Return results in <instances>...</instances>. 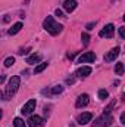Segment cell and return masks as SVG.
<instances>
[{"label":"cell","mask_w":125,"mask_h":127,"mask_svg":"<svg viewBox=\"0 0 125 127\" xmlns=\"http://www.w3.org/2000/svg\"><path fill=\"white\" fill-rule=\"evenodd\" d=\"M94 61H96V55H94V52H85V53H83V55L80 56V59H78V62L80 64L94 62Z\"/></svg>","instance_id":"8992f818"},{"label":"cell","mask_w":125,"mask_h":127,"mask_svg":"<svg viewBox=\"0 0 125 127\" xmlns=\"http://www.w3.org/2000/svg\"><path fill=\"white\" fill-rule=\"evenodd\" d=\"M91 118H93V114H91V112H83V114L78 117V124L85 126V124H88V123L91 121Z\"/></svg>","instance_id":"ba28073f"},{"label":"cell","mask_w":125,"mask_h":127,"mask_svg":"<svg viewBox=\"0 0 125 127\" xmlns=\"http://www.w3.org/2000/svg\"><path fill=\"white\" fill-rule=\"evenodd\" d=\"M21 30H22V22H16V24L12 25V28L9 30V34H10V35H15L16 32H19Z\"/></svg>","instance_id":"4fadbf2b"},{"label":"cell","mask_w":125,"mask_h":127,"mask_svg":"<svg viewBox=\"0 0 125 127\" xmlns=\"http://www.w3.org/2000/svg\"><path fill=\"white\" fill-rule=\"evenodd\" d=\"M35 105H37L35 99H30V100H28V102H27V103L22 106V111H21V112H22L24 115H30L32 111L35 109Z\"/></svg>","instance_id":"3957f363"},{"label":"cell","mask_w":125,"mask_h":127,"mask_svg":"<svg viewBox=\"0 0 125 127\" xmlns=\"http://www.w3.org/2000/svg\"><path fill=\"white\" fill-rule=\"evenodd\" d=\"M28 126L30 127H40L43 124V118L41 117H38V115H31L30 118H28Z\"/></svg>","instance_id":"9c48e42d"},{"label":"cell","mask_w":125,"mask_h":127,"mask_svg":"<svg viewBox=\"0 0 125 127\" xmlns=\"http://www.w3.org/2000/svg\"><path fill=\"white\" fill-rule=\"evenodd\" d=\"M46 68H47V62H41V64H38V65L35 66L34 72H35V74H40V72H41V71H44Z\"/></svg>","instance_id":"5bb4252c"},{"label":"cell","mask_w":125,"mask_h":127,"mask_svg":"<svg viewBox=\"0 0 125 127\" xmlns=\"http://www.w3.org/2000/svg\"><path fill=\"white\" fill-rule=\"evenodd\" d=\"M107 96H109V93H107V90H104V89L99 90V99H106Z\"/></svg>","instance_id":"d6986e66"},{"label":"cell","mask_w":125,"mask_h":127,"mask_svg":"<svg viewBox=\"0 0 125 127\" xmlns=\"http://www.w3.org/2000/svg\"><path fill=\"white\" fill-rule=\"evenodd\" d=\"M121 123L125 126V112H122V114H121Z\"/></svg>","instance_id":"603a6c76"},{"label":"cell","mask_w":125,"mask_h":127,"mask_svg":"<svg viewBox=\"0 0 125 127\" xmlns=\"http://www.w3.org/2000/svg\"><path fill=\"white\" fill-rule=\"evenodd\" d=\"M113 34H115V27H113V24H107L102 31L99 32V35H100V37H106V38L113 37Z\"/></svg>","instance_id":"277c9868"},{"label":"cell","mask_w":125,"mask_h":127,"mask_svg":"<svg viewBox=\"0 0 125 127\" xmlns=\"http://www.w3.org/2000/svg\"><path fill=\"white\" fill-rule=\"evenodd\" d=\"M19 83H21V78H19L18 75H13V77L9 80L7 87H6V92H4V97H6V99L12 97V96L16 93V90H18V87H19Z\"/></svg>","instance_id":"7a4b0ae2"},{"label":"cell","mask_w":125,"mask_h":127,"mask_svg":"<svg viewBox=\"0 0 125 127\" xmlns=\"http://www.w3.org/2000/svg\"><path fill=\"white\" fill-rule=\"evenodd\" d=\"M13 126H15V127H27V124H25V121H24L22 118L16 117V118L13 120Z\"/></svg>","instance_id":"9a60e30c"},{"label":"cell","mask_w":125,"mask_h":127,"mask_svg":"<svg viewBox=\"0 0 125 127\" xmlns=\"http://www.w3.org/2000/svg\"><path fill=\"white\" fill-rule=\"evenodd\" d=\"M77 77H81V78H84V77H88L90 74H91V68L90 66H81V68H78L77 69Z\"/></svg>","instance_id":"30bf717a"},{"label":"cell","mask_w":125,"mask_h":127,"mask_svg":"<svg viewBox=\"0 0 125 127\" xmlns=\"http://www.w3.org/2000/svg\"><path fill=\"white\" fill-rule=\"evenodd\" d=\"M115 72H116L118 75H121V74L124 72V64H121V62L116 64V65H115Z\"/></svg>","instance_id":"2e32d148"},{"label":"cell","mask_w":125,"mask_h":127,"mask_svg":"<svg viewBox=\"0 0 125 127\" xmlns=\"http://www.w3.org/2000/svg\"><path fill=\"white\" fill-rule=\"evenodd\" d=\"M124 21H125V15H124Z\"/></svg>","instance_id":"d4e9b609"},{"label":"cell","mask_w":125,"mask_h":127,"mask_svg":"<svg viewBox=\"0 0 125 127\" xmlns=\"http://www.w3.org/2000/svg\"><path fill=\"white\" fill-rule=\"evenodd\" d=\"M119 35H121L122 38H125V27H121V28H119Z\"/></svg>","instance_id":"44dd1931"},{"label":"cell","mask_w":125,"mask_h":127,"mask_svg":"<svg viewBox=\"0 0 125 127\" xmlns=\"http://www.w3.org/2000/svg\"><path fill=\"white\" fill-rule=\"evenodd\" d=\"M93 27H94V22H90V24L87 25V30H93Z\"/></svg>","instance_id":"cb8c5ba5"},{"label":"cell","mask_w":125,"mask_h":127,"mask_svg":"<svg viewBox=\"0 0 125 127\" xmlns=\"http://www.w3.org/2000/svg\"><path fill=\"white\" fill-rule=\"evenodd\" d=\"M41 61V55H37V53H32L27 58V64H37Z\"/></svg>","instance_id":"7c38bea8"},{"label":"cell","mask_w":125,"mask_h":127,"mask_svg":"<svg viewBox=\"0 0 125 127\" xmlns=\"http://www.w3.org/2000/svg\"><path fill=\"white\" fill-rule=\"evenodd\" d=\"M56 16H59V18H61V16H63V12L61 10V9H56Z\"/></svg>","instance_id":"7402d4cb"},{"label":"cell","mask_w":125,"mask_h":127,"mask_svg":"<svg viewBox=\"0 0 125 127\" xmlns=\"http://www.w3.org/2000/svg\"><path fill=\"white\" fill-rule=\"evenodd\" d=\"M62 92H63L62 86H55V87L50 90V93H52V95H59V93H62Z\"/></svg>","instance_id":"e0dca14e"},{"label":"cell","mask_w":125,"mask_h":127,"mask_svg":"<svg viewBox=\"0 0 125 127\" xmlns=\"http://www.w3.org/2000/svg\"><path fill=\"white\" fill-rule=\"evenodd\" d=\"M43 27H44V30L47 32H50L52 35H58L59 32H62V25L61 24H58L52 16H47L46 19H44V22H43Z\"/></svg>","instance_id":"6da1fadb"},{"label":"cell","mask_w":125,"mask_h":127,"mask_svg":"<svg viewBox=\"0 0 125 127\" xmlns=\"http://www.w3.org/2000/svg\"><path fill=\"white\" fill-rule=\"evenodd\" d=\"M118 55H119V47H113L112 50H109L104 55V61L106 62H112V61H115L118 58Z\"/></svg>","instance_id":"52a82bcc"},{"label":"cell","mask_w":125,"mask_h":127,"mask_svg":"<svg viewBox=\"0 0 125 127\" xmlns=\"http://www.w3.org/2000/svg\"><path fill=\"white\" fill-rule=\"evenodd\" d=\"M75 7H77V0H65L63 1V9L66 10V12H74L75 10Z\"/></svg>","instance_id":"8fae6325"},{"label":"cell","mask_w":125,"mask_h":127,"mask_svg":"<svg viewBox=\"0 0 125 127\" xmlns=\"http://www.w3.org/2000/svg\"><path fill=\"white\" fill-rule=\"evenodd\" d=\"M88 102H90V96L87 95V93H83V95L78 96V99L75 102V106L77 108H84V106L88 105Z\"/></svg>","instance_id":"5b68a950"},{"label":"cell","mask_w":125,"mask_h":127,"mask_svg":"<svg viewBox=\"0 0 125 127\" xmlns=\"http://www.w3.org/2000/svg\"><path fill=\"white\" fill-rule=\"evenodd\" d=\"M81 38H83V43H84V44L87 46V44H88V40H90V37H88V34H87V32H84V34L81 35Z\"/></svg>","instance_id":"ffe728a7"},{"label":"cell","mask_w":125,"mask_h":127,"mask_svg":"<svg viewBox=\"0 0 125 127\" xmlns=\"http://www.w3.org/2000/svg\"><path fill=\"white\" fill-rule=\"evenodd\" d=\"M13 64H15V58H13V56H9V58L4 59V66H10V65H13Z\"/></svg>","instance_id":"ac0fdd59"}]
</instances>
